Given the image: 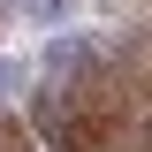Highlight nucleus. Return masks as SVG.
<instances>
[{"mask_svg": "<svg viewBox=\"0 0 152 152\" xmlns=\"http://www.w3.org/2000/svg\"><path fill=\"white\" fill-rule=\"evenodd\" d=\"M15 84H23V76H15V61L0 53V91H15Z\"/></svg>", "mask_w": 152, "mask_h": 152, "instance_id": "nucleus-2", "label": "nucleus"}, {"mask_svg": "<svg viewBox=\"0 0 152 152\" xmlns=\"http://www.w3.org/2000/svg\"><path fill=\"white\" fill-rule=\"evenodd\" d=\"M15 8H23V15H38V23H61V15H69V0H15Z\"/></svg>", "mask_w": 152, "mask_h": 152, "instance_id": "nucleus-1", "label": "nucleus"}]
</instances>
